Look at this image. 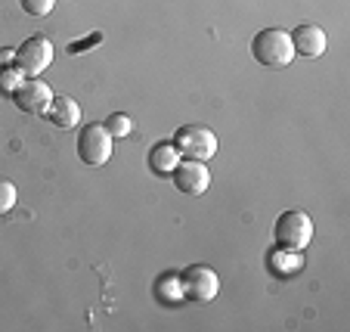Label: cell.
Wrapping results in <instances>:
<instances>
[{
	"label": "cell",
	"instance_id": "obj_17",
	"mask_svg": "<svg viewBox=\"0 0 350 332\" xmlns=\"http://www.w3.org/2000/svg\"><path fill=\"white\" fill-rule=\"evenodd\" d=\"M19 3L28 16H50L56 7V0H19Z\"/></svg>",
	"mask_w": 350,
	"mask_h": 332
},
{
	"label": "cell",
	"instance_id": "obj_15",
	"mask_svg": "<svg viewBox=\"0 0 350 332\" xmlns=\"http://www.w3.org/2000/svg\"><path fill=\"white\" fill-rule=\"evenodd\" d=\"M106 131L112 133V137H127V133L133 131V121H131V115H124V112H115V115H109V118H106Z\"/></svg>",
	"mask_w": 350,
	"mask_h": 332
},
{
	"label": "cell",
	"instance_id": "obj_13",
	"mask_svg": "<svg viewBox=\"0 0 350 332\" xmlns=\"http://www.w3.org/2000/svg\"><path fill=\"white\" fill-rule=\"evenodd\" d=\"M159 298L167 301V305H177V301H186L183 298V283H180V273H165L159 279Z\"/></svg>",
	"mask_w": 350,
	"mask_h": 332
},
{
	"label": "cell",
	"instance_id": "obj_10",
	"mask_svg": "<svg viewBox=\"0 0 350 332\" xmlns=\"http://www.w3.org/2000/svg\"><path fill=\"white\" fill-rule=\"evenodd\" d=\"M46 121L59 127V131H72V127L81 125V106L72 97H53L50 109H46Z\"/></svg>",
	"mask_w": 350,
	"mask_h": 332
},
{
	"label": "cell",
	"instance_id": "obj_2",
	"mask_svg": "<svg viewBox=\"0 0 350 332\" xmlns=\"http://www.w3.org/2000/svg\"><path fill=\"white\" fill-rule=\"evenodd\" d=\"M313 240V220L310 214L297 212V208H288L276 218L273 224V242L276 248H285V252H304Z\"/></svg>",
	"mask_w": 350,
	"mask_h": 332
},
{
	"label": "cell",
	"instance_id": "obj_12",
	"mask_svg": "<svg viewBox=\"0 0 350 332\" xmlns=\"http://www.w3.org/2000/svg\"><path fill=\"white\" fill-rule=\"evenodd\" d=\"M273 273L279 277H295L301 267H304V252H285V248H273L270 258H267Z\"/></svg>",
	"mask_w": 350,
	"mask_h": 332
},
{
	"label": "cell",
	"instance_id": "obj_16",
	"mask_svg": "<svg viewBox=\"0 0 350 332\" xmlns=\"http://www.w3.org/2000/svg\"><path fill=\"white\" fill-rule=\"evenodd\" d=\"M13 205H16V183L7 177H0V218L7 212H13Z\"/></svg>",
	"mask_w": 350,
	"mask_h": 332
},
{
	"label": "cell",
	"instance_id": "obj_6",
	"mask_svg": "<svg viewBox=\"0 0 350 332\" xmlns=\"http://www.w3.org/2000/svg\"><path fill=\"white\" fill-rule=\"evenodd\" d=\"M13 62L28 75V78H38V75H44L46 68L53 66V44L46 38H40V34H34V38H28L22 47H16Z\"/></svg>",
	"mask_w": 350,
	"mask_h": 332
},
{
	"label": "cell",
	"instance_id": "obj_14",
	"mask_svg": "<svg viewBox=\"0 0 350 332\" xmlns=\"http://www.w3.org/2000/svg\"><path fill=\"white\" fill-rule=\"evenodd\" d=\"M25 78H28V75L22 72L16 62H10V66H0V93H10V97H13Z\"/></svg>",
	"mask_w": 350,
	"mask_h": 332
},
{
	"label": "cell",
	"instance_id": "obj_7",
	"mask_svg": "<svg viewBox=\"0 0 350 332\" xmlns=\"http://www.w3.org/2000/svg\"><path fill=\"white\" fill-rule=\"evenodd\" d=\"M174 186H177V193L183 196H202L208 193V186H211V171L205 168V162H196V159H183L177 162V168H174Z\"/></svg>",
	"mask_w": 350,
	"mask_h": 332
},
{
	"label": "cell",
	"instance_id": "obj_3",
	"mask_svg": "<svg viewBox=\"0 0 350 332\" xmlns=\"http://www.w3.org/2000/svg\"><path fill=\"white\" fill-rule=\"evenodd\" d=\"M177 146L180 159H196V162H208L217 155V133L205 125H183L171 140Z\"/></svg>",
	"mask_w": 350,
	"mask_h": 332
},
{
	"label": "cell",
	"instance_id": "obj_4",
	"mask_svg": "<svg viewBox=\"0 0 350 332\" xmlns=\"http://www.w3.org/2000/svg\"><path fill=\"white\" fill-rule=\"evenodd\" d=\"M112 133L106 131L103 121L96 125H84L78 131V159L84 162L87 168H103L109 159H112Z\"/></svg>",
	"mask_w": 350,
	"mask_h": 332
},
{
	"label": "cell",
	"instance_id": "obj_18",
	"mask_svg": "<svg viewBox=\"0 0 350 332\" xmlns=\"http://www.w3.org/2000/svg\"><path fill=\"white\" fill-rule=\"evenodd\" d=\"M99 40H103V34H90V38L81 40V44L75 40V44L68 47V53H87V47H90V44H99Z\"/></svg>",
	"mask_w": 350,
	"mask_h": 332
},
{
	"label": "cell",
	"instance_id": "obj_19",
	"mask_svg": "<svg viewBox=\"0 0 350 332\" xmlns=\"http://www.w3.org/2000/svg\"><path fill=\"white\" fill-rule=\"evenodd\" d=\"M16 60V50H10V47H3L0 50V66H10V62Z\"/></svg>",
	"mask_w": 350,
	"mask_h": 332
},
{
	"label": "cell",
	"instance_id": "obj_9",
	"mask_svg": "<svg viewBox=\"0 0 350 332\" xmlns=\"http://www.w3.org/2000/svg\"><path fill=\"white\" fill-rule=\"evenodd\" d=\"M291 34V47H295V53L307 56V60H317V56H323L325 50H329V38H325V31L319 25H313V22H304V25H297Z\"/></svg>",
	"mask_w": 350,
	"mask_h": 332
},
{
	"label": "cell",
	"instance_id": "obj_8",
	"mask_svg": "<svg viewBox=\"0 0 350 332\" xmlns=\"http://www.w3.org/2000/svg\"><path fill=\"white\" fill-rule=\"evenodd\" d=\"M13 103H16V109H22L28 115H46L50 103H53V90L40 78H25L19 84V90L13 93Z\"/></svg>",
	"mask_w": 350,
	"mask_h": 332
},
{
	"label": "cell",
	"instance_id": "obj_1",
	"mask_svg": "<svg viewBox=\"0 0 350 332\" xmlns=\"http://www.w3.org/2000/svg\"><path fill=\"white\" fill-rule=\"evenodd\" d=\"M252 56L267 68H285L297 53L285 28H264L252 38Z\"/></svg>",
	"mask_w": 350,
	"mask_h": 332
},
{
	"label": "cell",
	"instance_id": "obj_5",
	"mask_svg": "<svg viewBox=\"0 0 350 332\" xmlns=\"http://www.w3.org/2000/svg\"><path fill=\"white\" fill-rule=\"evenodd\" d=\"M180 283H183V298L186 301H214L220 292V277L214 273V267L208 264H189L183 273H180Z\"/></svg>",
	"mask_w": 350,
	"mask_h": 332
},
{
	"label": "cell",
	"instance_id": "obj_11",
	"mask_svg": "<svg viewBox=\"0 0 350 332\" xmlns=\"http://www.w3.org/2000/svg\"><path fill=\"white\" fill-rule=\"evenodd\" d=\"M177 162H180V153L171 140H167V143H155V146L149 149V168H152V174H159V177H171Z\"/></svg>",
	"mask_w": 350,
	"mask_h": 332
}]
</instances>
